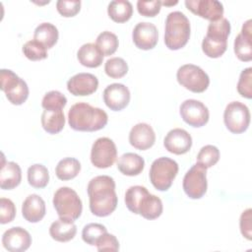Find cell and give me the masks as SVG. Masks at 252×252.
Masks as SVG:
<instances>
[{"instance_id": "6da1fadb", "label": "cell", "mask_w": 252, "mask_h": 252, "mask_svg": "<svg viewBox=\"0 0 252 252\" xmlns=\"http://www.w3.org/2000/svg\"><path fill=\"white\" fill-rule=\"evenodd\" d=\"M87 192L90 200V211L93 215L103 218L111 215L118 203L115 192V181L108 175H98L91 179Z\"/></svg>"}, {"instance_id": "7a4b0ae2", "label": "cell", "mask_w": 252, "mask_h": 252, "mask_svg": "<svg viewBox=\"0 0 252 252\" xmlns=\"http://www.w3.org/2000/svg\"><path fill=\"white\" fill-rule=\"evenodd\" d=\"M107 121L108 116L103 109L86 102H77L68 111V123L75 131H98L105 127Z\"/></svg>"}, {"instance_id": "3957f363", "label": "cell", "mask_w": 252, "mask_h": 252, "mask_svg": "<svg viewBox=\"0 0 252 252\" xmlns=\"http://www.w3.org/2000/svg\"><path fill=\"white\" fill-rule=\"evenodd\" d=\"M190 22L180 11H174L167 15L164 29V43L170 50H178L184 47L190 37Z\"/></svg>"}, {"instance_id": "277c9868", "label": "cell", "mask_w": 252, "mask_h": 252, "mask_svg": "<svg viewBox=\"0 0 252 252\" xmlns=\"http://www.w3.org/2000/svg\"><path fill=\"white\" fill-rule=\"evenodd\" d=\"M54 209L59 218L75 221L83 211L82 200L77 192L70 187H60L54 193L52 200Z\"/></svg>"}, {"instance_id": "5b68a950", "label": "cell", "mask_w": 252, "mask_h": 252, "mask_svg": "<svg viewBox=\"0 0 252 252\" xmlns=\"http://www.w3.org/2000/svg\"><path fill=\"white\" fill-rule=\"evenodd\" d=\"M178 173V164L175 160L161 157L153 161L150 168V180L158 191H167Z\"/></svg>"}, {"instance_id": "8992f818", "label": "cell", "mask_w": 252, "mask_h": 252, "mask_svg": "<svg viewBox=\"0 0 252 252\" xmlns=\"http://www.w3.org/2000/svg\"><path fill=\"white\" fill-rule=\"evenodd\" d=\"M0 89L14 105L23 104L29 97L30 92L27 83L9 69L0 71Z\"/></svg>"}, {"instance_id": "52a82bcc", "label": "cell", "mask_w": 252, "mask_h": 252, "mask_svg": "<svg viewBox=\"0 0 252 252\" xmlns=\"http://www.w3.org/2000/svg\"><path fill=\"white\" fill-rule=\"evenodd\" d=\"M177 82L192 93H203L210 85L208 74L199 66L185 64L178 68L176 72Z\"/></svg>"}, {"instance_id": "ba28073f", "label": "cell", "mask_w": 252, "mask_h": 252, "mask_svg": "<svg viewBox=\"0 0 252 252\" xmlns=\"http://www.w3.org/2000/svg\"><path fill=\"white\" fill-rule=\"evenodd\" d=\"M249 108L240 101L229 102L223 112V122L227 130L233 134H241L250 124Z\"/></svg>"}, {"instance_id": "9c48e42d", "label": "cell", "mask_w": 252, "mask_h": 252, "mask_svg": "<svg viewBox=\"0 0 252 252\" xmlns=\"http://www.w3.org/2000/svg\"><path fill=\"white\" fill-rule=\"evenodd\" d=\"M183 190L190 199H201L207 192V168L196 163L185 173Z\"/></svg>"}, {"instance_id": "30bf717a", "label": "cell", "mask_w": 252, "mask_h": 252, "mask_svg": "<svg viewBox=\"0 0 252 252\" xmlns=\"http://www.w3.org/2000/svg\"><path fill=\"white\" fill-rule=\"evenodd\" d=\"M117 158L115 143L107 137H100L94 141L91 150V161L97 168L110 167Z\"/></svg>"}, {"instance_id": "8fae6325", "label": "cell", "mask_w": 252, "mask_h": 252, "mask_svg": "<svg viewBox=\"0 0 252 252\" xmlns=\"http://www.w3.org/2000/svg\"><path fill=\"white\" fill-rule=\"evenodd\" d=\"M179 113L185 123L196 128L206 125L210 117L208 107L200 100L192 98L181 103Z\"/></svg>"}, {"instance_id": "7c38bea8", "label": "cell", "mask_w": 252, "mask_h": 252, "mask_svg": "<svg viewBox=\"0 0 252 252\" xmlns=\"http://www.w3.org/2000/svg\"><path fill=\"white\" fill-rule=\"evenodd\" d=\"M185 6L193 14L211 22L222 18L223 6L217 0H186Z\"/></svg>"}, {"instance_id": "4fadbf2b", "label": "cell", "mask_w": 252, "mask_h": 252, "mask_svg": "<svg viewBox=\"0 0 252 252\" xmlns=\"http://www.w3.org/2000/svg\"><path fill=\"white\" fill-rule=\"evenodd\" d=\"M130 97V91L123 84H110L103 91V101L113 111L124 109L129 104Z\"/></svg>"}, {"instance_id": "5bb4252c", "label": "cell", "mask_w": 252, "mask_h": 252, "mask_svg": "<svg viewBox=\"0 0 252 252\" xmlns=\"http://www.w3.org/2000/svg\"><path fill=\"white\" fill-rule=\"evenodd\" d=\"M3 247L10 252H24L32 244V236L28 230L20 226L7 229L2 235Z\"/></svg>"}, {"instance_id": "9a60e30c", "label": "cell", "mask_w": 252, "mask_h": 252, "mask_svg": "<svg viewBox=\"0 0 252 252\" xmlns=\"http://www.w3.org/2000/svg\"><path fill=\"white\" fill-rule=\"evenodd\" d=\"M132 39L139 49H153L158 40V29L154 24L149 22L138 23L133 30Z\"/></svg>"}, {"instance_id": "2e32d148", "label": "cell", "mask_w": 252, "mask_h": 252, "mask_svg": "<svg viewBox=\"0 0 252 252\" xmlns=\"http://www.w3.org/2000/svg\"><path fill=\"white\" fill-rule=\"evenodd\" d=\"M98 88L97 78L91 73H79L67 82V90L76 96H86L94 94Z\"/></svg>"}, {"instance_id": "e0dca14e", "label": "cell", "mask_w": 252, "mask_h": 252, "mask_svg": "<svg viewBox=\"0 0 252 252\" xmlns=\"http://www.w3.org/2000/svg\"><path fill=\"white\" fill-rule=\"evenodd\" d=\"M163 146L171 154L184 155L192 147V137L186 130L174 128L164 137Z\"/></svg>"}, {"instance_id": "ac0fdd59", "label": "cell", "mask_w": 252, "mask_h": 252, "mask_svg": "<svg viewBox=\"0 0 252 252\" xmlns=\"http://www.w3.org/2000/svg\"><path fill=\"white\" fill-rule=\"evenodd\" d=\"M156 134L151 125L138 123L132 127L129 133V143L137 150L145 151L154 146Z\"/></svg>"}, {"instance_id": "d6986e66", "label": "cell", "mask_w": 252, "mask_h": 252, "mask_svg": "<svg viewBox=\"0 0 252 252\" xmlns=\"http://www.w3.org/2000/svg\"><path fill=\"white\" fill-rule=\"evenodd\" d=\"M251 20H247L241 29V32L234 39L233 49L236 57L243 62L252 60V28Z\"/></svg>"}, {"instance_id": "ffe728a7", "label": "cell", "mask_w": 252, "mask_h": 252, "mask_svg": "<svg viewBox=\"0 0 252 252\" xmlns=\"http://www.w3.org/2000/svg\"><path fill=\"white\" fill-rule=\"evenodd\" d=\"M45 213V202L36 194L29 195L23 202L22 215L29 222L35 223L40 221L44 218Z\"/></svg>"}, {"instance_id": "44dd1931", "label": "cell", "mask_w": 252, "mask_h": 252, "mask_svg": "<svg viewBox=\"0 0 252 252\" xmlns=\"http://www.w3.org/2000/svg\"><path fill=\"white\" fill-rule=\"evenodd\" d=\"M22 180V170L18 163L14 161H5L2 158L0 171V187L4 190H12L16 188Z\"/></svg>"}, {"instance_id": "7402d4cb", "label": "cell", "mask_w": 252, "mask_h": 252, "mask_svg": "<svg viewBox=\"0 0 252 252\" xmlns=\"http://www.w3.org/2000/svg\"><path fill=\"white\" fill-rule=\"evenodd\" d=\"M162 202L156 196L147 192L140 200L137 208V215H141L146 220H156L162 214Z\"/></svg>"}, {"instance_id": "603a6c76", "label": "cell", "mask_w": 252, "mask_h": 252, "mask_svg": "<svg viewBox=\"0 0 252 252\" xmlns=\"http://www.w3.org/2000/svg\"><path fill=\"white\" fill-rule=\"evenodd\" d=\"M145 167L144 158L134 153L123 154L117 160L118 170L127 176L139 175Z\"/></svg>"}, {"instance_id": "cb8c5ba5", "label": "cell", "mask_w": 252, "mask_h": 252, "mask_svg": "<svg viewBox=\"0 0 252 252\" xmlns=\"http://www.w3.org/2000/svg\"><path fill=\"white\" fill-rule=\"evenodd\" d=\"M103 53L94 43H85L83 44L78 52L77 58L79 62L88 68H96L102 64Z\"/></svg>"}, {"instance_id": "d4e9b609", "label": "cell", "mask_w": 252, "mask_h": 252, "mask_svg": "<svg viewBox=\"0 0 252 252\" xmlns=\"http://www.w3.org/2000/svg\"><path fill=\"white\" fill-rule=\"evenodd\" d=\"M77 233V226L72 220L59 219L53 221L49 227V234L52 239L58 242H68Z\"/></svg>"}, {"instance_id": "484cf974", "label": "cell", "mask_w": 252, "mask_h": 252, "mask_svg": "<svg viewBox=\"0 0 252 252\" xmlns=\"http://www.w3.org/2000/svg\"><path fill=\"white\" fill-rule=\"evenodd\" d=\"M41 126L48 134H57L62 131L65 125L63 110H46L41 114Z\"/></svg>"}, {"instance_id": "4316f807", "label": "cell", "mask_w": 252, "mask_h": 252, "mask_svg": "<svg viewBox=\"0 0 252 252\" xmlns=\"http://www.w3.org/2000/svg\"><path fill=\"white\" fill-rule=\"evenodd\" d=\"M59 32L57 28L51 23L39 24L33 33V39L43 44L47 49L52 48L58 40Z\"/></svg>"}, {"instance_id": "83f0119b", "label": "cell", "mask_w": 252, "mask_h": 252, "mask_svg": "<svg viewBox=\"0 0 252 252\" xmlns=\"http://www.w3.org/2000/svg\"><path fill=\"white\" fill-rule=\"evenodd\" d=\"M107 14L115 23H125L132 17L133 6L127 0H114L108 4Z\"/></svg>"}, {"instance_id": "f1b7e54d", "label": "cell", "mask_w": 252, "mask_h": 252, "mask_svg": "<svg viewBox=\"0 0 252 252\" xmlns=\"http://www.w3.org/2000/svg\"><path fill=\"white\" fill-rule=\"evenodd\" d=\"M81 171V163L75 158H62L55 167L56 176L63 181L75 178Z\"/></svg>"}, {"instance_id": "f546056e", "label": "cell", "mask_w": 252, "mask_h": 252, "mask_svg": "<svg viewBox=\"0 0 252 252\" xmlns=\"http://www.w3.org/2000/svg\"><path fill=\"white\" fill-rule=\"evenodd\" d=\"M29 184L36 189L44 188L49 182L48 169L40 163H34L28 168Z\"/></svg>"}, {"instance_id": "4dcf8cb0", "label": "cell", "mask_w": 252, "mask_h": 252, "mask_svg": "<svg viewBox=\"0 0 252 252\" xmlns=\"http://www.w3.org/2000/svg\"><path fill=\"white\" fill-rule=\"evenodd\" d=\"M229 33H230V23L227 19L222 17L209 24L206 36L215 40L227 41V37Z\"/></svg>"}, {"instance_id": "1f68e13d", "label": "cell", "mask_w": 252, "mask_h": 252, "mask_svg": "<svg viewBox=\"0 0 252 252\" xmlns=\"http://www.w3.org/2000/svg\"><path fill=\"white\" fill-rule=\"evenodd\" d=\"M95 44L104 56H110L117 50L119 41L115 33L108 31H104L97 35Z\"/></svg>"}, {"instance_id": "d6a6232c", "label": "cell", "mask_w": 252, "mask_h": 252, "mask_svg": "<svg viewBox=\"0 0 252 252\" xmlns=\"http://www.w3.org/2000/svg\"><path fill=\"white\" fill-rule=\"evenodd\" d=\"M105 74L112 79H120L128 72V64L121 57H112L104 64Z\"/></svg>"}, {"instance_id": "836d02e7", "label": "cell", "mask_w": 252, "mask_h": 252, "mask_svg": "<svg viewBox=\"0 0 252 252\" xmlns=\"http://www.w3.org/2000/svg\"><path fill=\"white\" fill-rule=\"evenodd\" d=\"M220 159V151L216 146L206 145L199 151L197 155V163L210 168L214 166Z\"/></svg>"}, {"instance_id": "e575fe53", "label": "cell", "mask_w": 252, "mask_h": 252, "mask_svg": "<svg viewBox=\"0 0 252 252\" xmlns=\"http://www.w3.org/2000/svg\"><path fill=\"white\" fill-rule=\"evenodd\" d=\"M66 104L67 98L59 91L46 93L41 100V106L46 110H62Z\"/></svg>"}, {"instance_id": "d590c367", "label": "cell", "mask_w": 252, "mask_h": 252, "mask_svg": "<svg viewBox=\"0 0 252 252\" xmlns=\"http://www.w3.org/2000/svg\"><path fill=\"white\" fill-rule=\"evenodd\" d=\"M46 47L41 44L40 42L32 39L27 41L24 45H23V53L24 55L32 60V61H39V60H43L45 58H47V51H46Z\"/></svg>"}, {"instance_id": "8d00e7d4", "label": "cell", "mask_w": 252, "mask_h": 252, "mask_svg": "<svg viewBox=\"0 0 252 252\" xmlns=\"http://www.w3.org/2000/svg\"><path fill=\"white\" fill-rule=\"evenodd\" d=\"M147 192H149L148 189L141 185H135V186L129 187L125 193V198H124L127 209L130 212H132L133 214L137 215L138 204H139L141 198Z\"/></svg>"}, {"instance_id": "74e56055", "label": "cell", "mask_w": 252, "mask_h": 252, "mask_svg": "<svg viewBox=\"0 0 252 252\" xmlns=\"http://www.w3.org/2000/svg\"><path fill=\"white\" fill-rule=\"evenodd\" d=\"M105 232H107V229L104 225L92 222L84 226L82 230V238L87 244L94 246L100 236L103 235Z\"/></svg>"}, {"instance_id": "f35d334b", "label": "cell", "mask_w": 252, "mask_h": 252, "mask_svg": "<svg viewBox=\"0 0 252 252\" xmlns=\"http://www.w3.org/2000/svg\"><path fill=\"white\" fill-rule=\"evenodd\" d=\"M227 41H220L209 38L207 36L204 37L202 41V50L210 58H219L220 57L226 50Z\"/></svg>"}, {"instance_id": "ab89813d", "label": "cell", "mask_w": 252, "mask_h": 252, "mask_svg": "<svg viewBox=\"0 0 252 252\" xmlns=\"http://www.w3.org/2000/svg\"><path fill=\"white\" fill-rule=\"evenodd\" d=\"M238 94L248 99L252 97V68L248 67L241 71L237 83Z\"/></svg>"}, {"instance_id": "60d3db41", "label": "cell", "mask_w": 252, "mask_h": 252, "mask_svg": "<svg viewBox=\"0 0 252 252\" xmlns=\"http://www.w3.org/2000/svg\"><path fill=\"white\" fill-rule=\"evenodd\" d=\"M56 9L58 13L66 18L76 16L81 9V1L80 0H58L56 2Z\"/></svg>"}, {"instance_id": "b9f144b4", "label": "cell", "mask_w": 252, "mask_h": 252, "mask_svg": "<svg viewBox=\"0 0 252 252\" xmlns=\"http://www.w3.org/2000/svg\"><path fill=\"white\" fill-rule=\"evenodd\" d=\"M16 217V207L13 201L7 198L0 199V222L2 224L11 222Z\"/></svg>"}, {"instance_id": "7bdbcfd3", "label": "cell", "mask_w": 252, "mask_h": 252, "mask_svg": "<svg viewBox=\"0 0 252 252\" xmlns=\"http://www.w3.org/2000/svg\"><path fill=\"white\" fill-rule=\"evenodd\" d=\"M161 8V1H142L137 2V10L140 15L144 17H155L157 16Z\"/></svg>"}, {"instance_id": "ee69618b", "label": "cell", "mask_w": 252, "mask_h": 252, "mask_svg": "<svg viewBox=\"0 0 252 252\" xmlns=\"http://www.w3.org/2000/svg\"><path fill=\"white\" fill-rule=\"evenodd\" d=\"M95 246L99 252H102V251L116 252L119 250V242L116 236L108 232H105L103 235L100 236Z\"/></svg>"}, {"instance_id": "f6af8a7d", "label": "cell", "mask_w": 252, "mask_h": 252, "mask_svg": "<svg viewBox=\"0 0 252 252\" xmlns=\"http://www.w3.org/2000/svg\"><path fill=\"white\" fill-rule=\"evenodd\" d=\"M241 234L248 240L252 239V210L249 208L242 212L239 220Z\"/></svg>"}, {"instance_id": "bcb514c9", "label": "cell", "mask_w": 252, "mask_h": 252, "mask_svg": "<svg viewBox=\"0 0 252 252\" xmlns=\"http://www.w3.org/2000/svg\"><path fill=\"white\" fill-rule=\"evenodd\" d=\"M175 4H177V1H175V2H161V5H165V6L175 5Z\"/></svg>"}]
</instances>
